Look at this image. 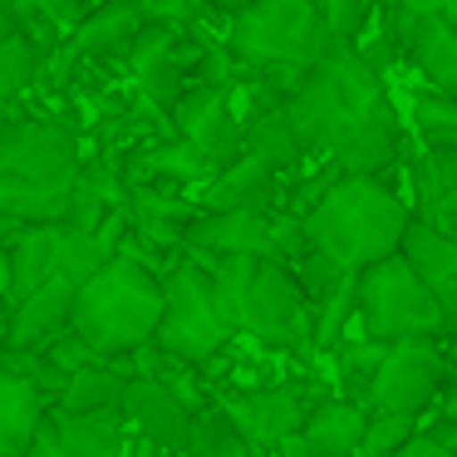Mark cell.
Listing matches in <instances>:
<instances>
[{
	"mask_svg": "<svg viewBox=\"0 0 457 457\" xmlns=\"http://www.w3.org/2000/svg\"><path fill=\"white\" fill-rule=\"evenodd\" d=\"M280 104H286V119L295 129L305 162L329 158L364 119H374L378 109H394L384 94V70H374L354 40H329L315 70H305V79Z\"/></svg>",
	"mask_w": 457,
	"mask_h": 457,
	"instance_id": "6da1fadb",
	"label": "cell"
},
{
	"mask_svg": "<svg viewBox=\"0 0 457 457\" xmlns=\"http://www.w3.org/2000/svg\"><path fill=\"white\" fill-rule=\"evenodd\" d=\"M79 162L84 153L70 123L5 113L0 119V212L21 227L64 221Z\"/></svg>",
	"mask_w": 457,
	"mask_h": 457,
	"instance_id": "7a4b0ae2",
	"label": "cell"
},
{
	"mask_svg": "<svg viewBox=\"0 0 457 457\" xmlns=\"http://www.w3.org/2000/svg\"><path fill=\"white\" fill-rule=\"evenodd\" d=\"M408 217H413L408 202L384 178H339L295 221H300V241L310 251L329 256L345 270H364L369 261L398 251Z\"/></svg>",
	"mask_w": 457,
	"mask_h": 457,
	"instance_id": "3957f363",
	"label": "cell"
},
{
	"mask_svg": "<svg viewBox=\"0 0 457 457\" xmlns=\"http://www.w3.org/2000/svg\"><path fill=\"white\" fill-rule=\"evenodd\" d=\"M162 310V276L143 261L113 251L109 261L89 270L74 290L70 305V329L94 345L104 359H129L133 349H143L158 329Z\"/></svg>",
	"mask_w": 457,
	"mask_h": 457,
	"instance_id": "277c9868",
	"label": "cell"
},
{
	"mask_svg": "<svg viewBox=\"0 0 457 457\" xmlns=\"http://www.w3.org/2000/svg\"><path fill=\"white\" fill-rule=\"evenodd\" d=\"M329 25L315 0H251L237 15H227V54L241 70H256L270 89L286 99L305 70L329 50Z\"/></svg>",
	"mask_w": 457,
	"mask_h": 457,
	"instance_id": "5b68a950",
	"label": "cell"
},
{
	"mask_svg": "<svg viewBox=\"0 0 457 457\" xmlns=\"http://www.w3.org/2000/svg\"><path fill=\"white\" fill-rule=\"evenodd\" d=\"M349 325L369 339H413V335H433L447 339L453 315L437 305V295L423 280L408 270V261L398 251L369 261L364 270H354V315Z\"/></svg>",
	"mask_w": 457,
	"mask_h": 457,
	"instance_id": "8992f818",
	"label": "cell"
},
{
	"mask_svg": "<svg viewBox=\"0 0 457 457\" xmlns=\"http://www.w3.org/2000/svg\"><path fill=\"white\" fill-rule=\"evenodd\" d=\"M148 345L192 369H207L231 345V329L221 325L217 305H212L207 276H202V266L187 251H178L168 261V270H162V310H158V329H153Z\"/></svg>",
	"mask_w": 457,
	"mask_h": 457,
	"instance_id": "52a82bcc",
	"label": "cell"
},
{
	"mask_svg": "<svg viewBox=\"0 0 457 457\" xmlns=\"http://www.w3.org/2000/svg\"><path fill=\"white\" fill-rule=\"evenodd\" d=\"M182 251H212V256H256V261H295L305 251L300 221L270 207H227V212H192L178 231Z\"/></svg>",
	"mask_w": 457,
	"mask_h": 457,
	"instance_id": "ba28073f",
	"label": "cell"
},
{
	"mask_svg": "<svg viewBox=\"0 0 457 457\" xmlns=\"http://www.w3.org/2000/svg\"><path fill=\"white\" fill-rule=\"evenodd\" d=\"M447 388V349L433 335H413V339H388L384 359H378L374 378H369L364 408L374 413H398L413 418L423 428V418L433 413V403Z\"/></svg>",
	"mask_w": 457,
	"mask_h": 457,
	"instance_id": "9c48e42d",
	"label": "cell"
},
{
	"mask_svg": "<svg viewBox=\"0 0 457 457\" xmlns=\"http://www.w3.org/2000/svg\"><path fill=\"white\" fill-rule=\"evenodd\" d=\"M237 339H256L261 349H310V315L286 261H256L241 300Z\"/></svg>",
	"mask_w": 457,
	"mask_h": 457,
	"instance_id": "30bf717a",
	"label": "cell"
},
{
	"mask_svg": "<svg viewBox=\"0 0 457 457\" xmlns=\"http://www.w3.org/2000/svg\"><path fill=\"white\" fill-rule=\"evenodd\" d=\"M310 398H300L295 384H251V388H212V408L241 433L251 453H280L290 433L300 428Z\"/></svg>",
	"mask_w": 457,
	"mask_h": 457,
	"instance_id": "8fae6325",
	"label": "cell"
},
{
	"mask_svg": "<svg viewBox=\"0 0 457 457\" xmlns=\"http://www.w3.org/2000/svg\"><path fill=\"white\" fill-rule=\"evenodd\" d=\"M168 129L207 162L212 172L241 158V113L231 104V89H212V84H187L182 99L168 109Z\"/></svg>",
	"mask_w": 457,
	"mask_h": 457,
	"instance_id": "7c38bea8",
	"label": "cell"
},
{
	"mask_svg": "<svg viewBox=\"0 0 457 457\" xmlns=\"http://www.w3.org/2000/svg\"><path fill=\"white\" fill-rule=\"evenodd\" d=\"M119 418L133 437V453L129 457H182L187 447V433H192V413L148 374H133L123 378V394H119Z\"/></svg>",
	"mask_w": 457,
	"mask_h": 457,
	"instance_id": "4fadbf2b",
	"label": "cell"
},
{
	"mask_svg": "<svg viewBox=\"0 0 457 457\" xmlns=\"http://www.w3.org/2000/svg\"><path fill=\"white\" fill-rule=\"evenodd\" d=\"M133 437L123 428L119 408H94V413H64L45 408L25 457H129Z\"/></svg>",
	"mask_w": 457,
	"mask_h": 457,
	"instance_id": "5bb4252c",
	"label": "cell"
},
{
	"mask_svg": "<svg viewBox=\"0 0 457 457\" xmlns=\"http://www.w3.org/2000/svg\"><path fill=\"white\" fill-rule=\"evenodd\" d=\"M295 276L300 295H305V315H310V349L325 354L339 335H345L349 315H354V270L335 266L320 251H300L295 261H286Z\"/></svg>",
	"mask_w": 457,
	"mask_h": 457,
	"instance_id": "9a60e30c",
	"label": "cell"
},
{
	"mask_svg": "<svg viewBox=\"0 0 457 457\" xmlns=\"http://www.w3.org/2000/svg\"><path fill=\"white\" fill-rule=\"evenodd\" d=\"M138 15L123 5V0H109V5H89L84 21L70 30V40H60L54 60L60 70H109V64L129 60V45L138 35Z\"/></svg>",
	"mask_w": 457,
	"mask_h": 457,
	"instance_id": "2e32d148",
	"label": "cell"
},
{
	"mask_svg": "<svg viewBox=\"0 0 457 457\" xmlns=\"http://www.w3.org/2000/svg\"><path fill=\"white\" fill-rule=\"evenodd\" d=\"M50 398L30 378V349H0V457H25Z\"/></svg>",
	"mask_w": 457,
	"mask_h": 457,
	"instance_id": "e0dca14e",
	"label": "cell"
},
{
	"mask_svg": "<svg viewBox=\"0 0 457 457\" xmlns=\"http://www.w3.org/2000/svg\"><path fill=\"white\" fill-rule=\"evenodd\" d=\"M280 197H286V172H276L270 162L241 153V158H231L227 168H217L197 192H192V207L197 212H227V207H261V202L280 207Z\"/></svg>",
	"mask_w": 457,
	"mask_h": 457,
	"instance_id": "ac0fdd59",
	"label": "cell"
},
{
	"mask_svg": "<svg viewBox=\"0 0 457 457\" xmlns=\"http://www.w3.org/2000/svg\"><path fill=\"white\" fill-rule=\"evenodd\" d=\"M388 40L418 64L428 89L453 99V89H457V25H453V15H418V21H403V25L388 30Z\"/></svg>",
	"mask_w": 457,
	"mask_h": 457,
	"instance_id": "d6986e66",
	"label": "cell"
},
{
	"mask_svg": "<svg viewBox=\"0 0 457 457\" xmlns=\"http://www.w3.org/2000/svg\"><path fill=\"white\" fill-rule=\"evenodd\" d=\"M79 280L54 276L45 286H35L30 295H21L15 305H5V345L0 349H40L45 339H54L70 325V305Z\"/></svg>",
	"mask_w": 457,
	"mask_h": 457,
	"instance_id": "ffe728a7",
	"label": "cell"
},
{
	"mask_svg": "<svg viewBox=\"0 0 457 457\" xmlns=\"http://www.w3.org/2000/svg\"><path fill=\"white\" fill-rule=\"evenodd\" d=\"M398 256L437 295V305L447 315H457V241H453V231H437L428 221L408 217L403 237H398Z\"/></svg>",
	"mask_w": 457,
	"mask_h": 457,
	"instance_id": "44dd1931",
	"label": "cell"
},
{
	"mask_svg": "<svg viewBox=\"0 0 457 457\" xmlns=\"http://www.w3.org/2000/svg\"><path fill=\"white\" fill-rule=\"evenodd\" d=\"M413 178V217L437 231H453L457 217V148H423L408 168Z\"/></svg>",
	"mask_w": 457,
	"mask_h": 457,
	"instance_id": "7402d4cb",
	"label": "cell"
},
{
	"mask_svg": "<svg viewBox=\"0 0 457 457\" xmlns=\"http://www.w3.org/2000/svg\"><path fill=\"white\" fill-rule=\"evenodd\" d=\"M123 359H104V364H89V369H74L64 378L60 398L50 408H64V413H94V408H119V394H123Z\"/></svg>",
	"mask_w": 457,
	"mask_h": 457,
	"instance_id": "603a6c76",
	"label": "cell"
},
{
	"mask_svg": "<svg viewBox=\"0 0 457 457\" xmlns=\"http://www.w3.org/2000/svg\"><path fill=\"white\" fill-rule=\"evenodd\" d=\"M335 359V378H339V398L364 408V394H369V378H374L378 359H384V339H369L359 335L354 325H345V335L325 349Z\"/></svg>",
	"mask_w": 457,
	"mask_h": 457,
	"instance_id": "cb8c5ba5",
	"label": "cell"
},
{
	"mask_svg": "<svg viewBox=\"0 0 457 457\" xmlns=\"http://www.w3.org/2000/svg\"><path fill=\"white\" fill-rule=\"evenodd\" d=\"M35 79H40V60H35V50L25 45V35L0 15V119L15 109V99H21Z\"/></svg>",
	"mask_w": 457,
	"mask_h": 457,
	"instance_id": "d4e9b609",
	"label": "cell"
},
{
	"mask_svg": "<svg viewBox=\"0 0 457 457\" xmlns=\"http://www.w3.org/2000/svg\"><path fill=\"white\" fill-rule=\"evenodd\" d=\"M182 457H256V453H251V447L241 443L237 428H231L227 418L207 403L202 413H192V433H187Z\"/></svg>",
	"mask_w": 457,
	"mask_h": 457,
	"instance_id": "484cf974",
	"label": "cell"
},
{
	"mask_svg": "<svg viewBox=\"0 0 457 457\" xmlns=\"http://www.w3.org/2000/svg\"><path fill=\"white\" fill-rule=\"evenodd\" d=\"M413 138L418 148H457V104L447 94H418L413 99Z\"/></svg>",
	"mask_w": 457,
	"mask_h": 457,
	"instance_id": "4316f807",
	"label": "cell"
},
{
	"mask_svg": "<svg viewBox=\"0 0 457 457\" xmlns=\"http://www.w3.org/2000/svg\"><path fill=\"white\" fill-rule=\"evenodd\" d=\"M418 433L413 418H398V413H374L364 408V433H359V447L354 457H394L408 437Z\"/></svg>",
	"mask_w": 457,
	"mask_h": 457,
	"instance_id": "83f0119b",
	"label": "cell"
},
{
	"mask_svg": "<svg viewBox=\"0 0 457 457\" xmlns=\"http://www.w3.org/2000/svg\"><path fill=\"white\" fill-rule=\"evenodd\" d=\"M320 15H325V25H329V35L335 40H354L359 45V35L374 25V15H378V0H320Z\"/></svg>",
	"mask_w": 457,
	"mask_h": 457,
	"instance_id": "f1b7e54d",
	"label": "cell"
},
{
	"mask_svg": "<svg viewBox=\"0 0 457 457\" xmlns=\"http://www.w3.org/2000/svg\"><path fill=\"white\" fill-rule=\"evenodd\" d=\"M40 354H45V364H50V369H60L64 378H70L74 369L104 364V354H99V349H94V345H84V339L74 335L70 325H64V329H60V335H54V339H45V345H40Z\"/></svg>",
	"mask_w": 457,
	"mask_h": 457,
	"instance_id": "f546056e",
	"label": "cell"
},
{
	"mask_svg": "<svg viewBox=\"0 0 457 457\" xmlns=\"http://www.w3.org/2000/svg\"><path fill=\"white\" fill-rule=\"evenodd\" d=\"M138 21H162V25H202L207 21V0H123Z\"/></svg>",
	"mask_w": 457,
	"mask_h": 457,
	"instance_id": "4dcf8cb0",
	"label": "cell"
},
{
	"mask_svg": "<svg viewBox=\"0 0 457 457\" xmlns=\"http://www.w3.org/2000/svg\"><path fill=\"white\" fill-rule=\"evenodd\" d=\"M35 5H40L45 15H50V25L54 30H74V25L84 21V11H89V0H35Z\"/></svg>",
	"mask_w": 457,
	"mask_h": 457,
	"instance_id": "1f68e13d",
	"label": "cell"
},
{
	"mask_svg": "<svg viewBox=\"0 0 457 457\" xmlns=\"http://www.w3.org/2000/svg\"><path fill=\"white\" fill-rule=\"evenodd\" d=\"M394 457H457V453H453V447H443V443H433V437H428L423 428H418V433L408 437V443L398 447Z\"/></svg>",
	"mask_w": 457,
	"mask_h": 457,
	"instance_id": "d6a6232c",
	"label": "cell"
},
{
	"mask_svg": "<svg viewBox=\"0 0 457 457\" xmlns=\"http://www.w3.org/2000/svg\"><path fill=\"white\" fill-rule=\"evenodd\" d=\"M15 227H21V221H11L5 212H0V300L11 295V251H5V241H11Z\"/></svg>",
	"mask_w": 457,
	"mask_h": 457,
	"instance_id": "836d02e7",
	"label": "cell"
},
{
	"mask_svg": "<svg viewBox=\"0 0 457 457\" xmlns=\"http://www.w3.org/2000/svg\"><path fill=\"white\" fill-rule=\"evenodd\" d=\"M241 5H251V0H207V11H212V15H237Z\"/></svg>",
	"mask_w": 457,
	"mask_h": 457,
	"instance_id": "e575fe53",
	"label": "cell"
},
{
	"mask_svg": "<svg viewBox=\"0 0 457 457\" xmlns=\"http://www.w3.org/2000/svg\"><path fill=\"white\" fill-rule=\"evenodd\" d=\"M0 345H5V300H0Z\"/></svg>",
	"mask_w": 457,
	"mask_h": 457,
	"instance_id": "d590c367",
	"label": "cell"
},
{
	"mask_svg": "<svg viewBox=\"0 0 457 457\" xmlns=\"http://www.w3.org/2000/svg\"><path fill=\"white\" fill-rule=\"evenodd\" d=\"M256 457H270V453H256Z\"/></svg>",
	"mask_w": 457,
	"mask_h": 457,
	"instance_id": "8d00e7d4",
	"label": "cell"
},
{
	"mask_svg": "<svg viewBox=\"0 0 457 457\" xmlns=\"http://www.w3.org/2000/svg\"><path fill=\"white\" fill-rule=\"evenodd\" d=\"M315 5H320V0H315Z\"/></svg>",
	"mask_w": 457,
	"mask_h": 457,
	"instance_id": "74e56055",
	"label": "cell"
}]
</instances>
